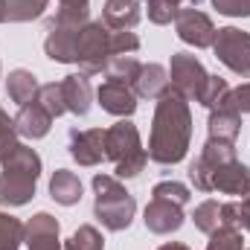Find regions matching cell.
<instances>
[{
	"label": "cell",
	"instance_id": "obj_16",
	"mask_svg": "<svg viewBox=\"0 0 250 250\" xmlns=\"http://www.w3.org/2000/svg\"><path fill=\"white\" fill-rule=\"evenodd\" d=\"M15 128H18V137H26V140H41L50 134L53 128V117L47 114V108L35 99L29 105H23L15 117Z\"/></svg>",
	"mask_w": 250,
	"mask_h": 250
},
{
	"label": "cell",
	"instance_id": "obj_30",
	"mask_svg": "<svg viewBox=\"0 0 250 250\" xmlns=\"http://www.w3.org/2000/svg\"><path fill=\"white\" fill-rule=\"evenodd\" d=\"M146 9H148V21L157 23V26H166L178 18L181 12V0H146Z\"/></svg>",
	"mask_w": 250,
	"mask_h": 250
},
{
	"label": "cell",
	"instance_id": "obj_25",
	"mask_svg": "<svg viewBox=\"0 0 250 250\" xmlns=\"http://www.w3.org/2000/svg\"><path fill=\"white\" fill-rule=\"evenodd\" d=\"M192 221H195V227L201 230V233H215L218 227H224V218H221V204L218 201H204V204H198L195 207V212H192Z\"/></svg>",
	"mask_w": 250,
	"mask_h": 250
},
{
	"label": "cell",
	"instance_id": "obj_39",
	"mask_svg": "<svg viewBox=\"0 0 250 250\" xmlns=\"http://www.w3.org/2000/svg\"><path fill=\"white\" fill-rule=\"evenodd\" d=\"M6 21V0H0V23Z\"/></svg>",
	"mask_w": 250,
	"mask_h": 250
},
{
	"label": "cell",
	"instance_id": "obj_33",
	"mask_svg": "<svg viewBox=\"0 0 250 250\" xmlns=\"http://www.w3.org/2000/svg\"><path fill=\"white\" fill-rule=\"evenodd\" d=\"M151 198H166V201H175V204H189V187L178 184V181H160L157 187L151 189Z\"/></svg>",
	"mask_w": 250,
	"mask_h": 250
},
{
	"label": "cell",
	"instance_id": "obj_32",
	"mask_svg": "<svg viewBox=\"0 0 250 250\" xmlns=\"http://www.w3.org/2000/svg\"><path fill=\"white\" fill-rule=\"evenodd\" d=\"M18 143H21V140H18L15 120H12V117L0 108V163H3V160H6L15 148H18Z\"/></svg>",
	"mask_w": 250,
	"mask_h": 250
},
{
	"label": "cell",
	"instance_id": "obj_31",
	"mask_svg": "<svg viewBox=\"0 0 250 250\" xmlns=\"http://www.w3.org/2000/svg\"><path fill=\"white\" fill-rule=\"evenodd\" d=\"M38 102L47 108V114L56 120V117H62L64 111V96H62V82H50V84H41V90H38Z\"/></svg>",
	"mask_w": 250,
	"mask_h": 250
},
{
	"label": "cell",
	"instance_id": "obj_24",
	"mask_svg": "<svg viewBox=\"0 0 250 250\" xmlns=\"http://www.w3.org/2000/svg\"><path fill=\"white\" fill-rule=\"evenodd\" d=\"M140 70H143V64L137 62V56H111L108 64H105L108 79L125 82V84H134V79L140 76Z\"/></svg>",
	"mask_w": 250,
	"mask_h": 250
},
{
	"label": "cell",
	"instance_id": "obj_17",
	"mask_svg": "<svg viewBox=\"0 0 250 250\" xmlns=\"http://www.w3.org/2000/svg\"><path fill=\"white\" fill-rule=\"evenodd\" d=\"M140 18V0H105L102 6V23L108 29H134Z\"/></svg>",
	"mask_w": 250,
	"mask_h": 250
},
{
	"label": "cell",
	"instance_id": "obj_12",
	"mask_svg": "<svg viewBox=\"0 0 250 250\" xmlns=\"http://www.w3.org/2000/svg\"><path fill=\"white\" fill-rule=\"evenodd\" d=\"M59 233L62 227L50 212H35L23 227V245L26 250H64Z\"/></svg>",
	"mask_w": 250,
	"mask_h": 250
},
{
	"label": "cell",
	"instance_id": "obj_14",
	"mask_svg": "<svg viewBox=\"0 0 250 250\" xmlns=\"http://www.w3.org/2000/svg\"><path fill=\"white\" fill-rule=\"evenodd\" d=\"M209 192L245 198L250 192V169L242 160H230V163L212 169V175H209Z\"/></svg>",
	"mask_w": 250,
	"mask_h": 250
},
{
	"label": "cell",
	"instance_id": "obj_1",
	"mask_svg": "<svg viewBox=\"0 0 250 250\" xmlns=\"http://www.w3.org/2000/svg\"><path fill=\"white\" fill-rule=\"evenodd\" d=\"M189 140H192V111L189 102L178 90H166L157 99L151 137H148V160L160 166H175L187 157Z\"/></svg>",
	"mask_w": 250,
	"mask_h": 250
},
{
	"label": "cell",
	"instance_id": "obj_8",
	"mask_svg": "<svg viewBox=\"0 0 250 250\" xmlns=\"http://www.w3.org/2000/svg\"><path fill=\"white\" fill-rule=\"evenodd\" d=\"M209 73L204 70V64L198 62L192 53H175L172 64H169V82H172V90H178L184 99H201V90L207 84Z\"/></svg>",
	"mask_w": 250,
	"mask_h": 250
},
{
	"label": "cell",
	"instance_id": "obj_22",
	"mask_svg": "<svg viewBox=\"0 0 250 250\" xmlns=\"http://www.w3.org/2000/svg\"><path fill=\"white\" fill-rule=\"evenodd\" d=\"M198 160H201V163L209 169V175H212V169H218V166L236 160V143H224V140H209V137H207V143H204Z\"/></svg>",
	"mask_w": 250,
	"mask_h": 250
},
{
	"label": "cell",
	"instance_id": "obj_29",
	"mask_svg": "<svg viewBox=\"0 0 250 250\" xmlns=\"http://www.w3.org/2000/svg\"><path fill=\"white\" fill-rule=\"evenodd\" d=\"M207 250H245V236L239 227H218L209 233Z\"/></svg>",
	"mask_w": 250,
	"mask_h": 250
},
{
	"label": "cell",
	"instance_id": "obj_36",
	"mask_svg": "<svg viewBox=\"0 0 250 250\" xmlns=\"http://www.w3.org/2000/svg\"><path fill=\"white\" fill-rule=\"evenodd\" d=\"M59 9H67V12H90V0H59Z\"/></svg>",
	"mask_w": 250,
	"mask_h": 250
},
{
	"label": "cell",
	"instance_id": "obj_27",
	"mask_svg": "<svg viewBox=\"0 0 250 250\" xmlns=\"http://www.w3.org/2000/svg\"><path fill=\"white\" fill-rule=\"evenodd\" d=\"M64 250H105V239H102V233L93 224H82L64 242Z\"/></svg>",
	"mask_w": 250,
	"mask_h": 250
},
{
	"label": "cell",
	"instance_id": "obj_13",
	"mask_svg": "<svg viewBox=\"0 0 250 250\" xmlns=\"http://www.w3.org/2000/svg\"><path fill=\"white\" fill-rule=\"evenodd\" d=\"M96 99H99V105H102L105 114H114V117H120V120H128V117L137 111V93H134V87L125 84V82L108 79V82L96 90Z\"/></svg>",
	"mask_w": 250,
	"mask_h": 250
},
{
	"label": "cell",
	"instance_id": "obj_7",
	"mask_svg": "<svg viewBox=\"0 0 250 250\" xmlns=\"http://www.w3.org/2000/svg\"><path fill=\"white\" fill-rule=\"evenodd\" d=\"M212 53L227 70H233L242 79H250V32L239 26H221L215 32Z\"/></svg>",
	"mask_w": 250,
	"mask_h": 250
},
{
	"label": "cell",
	"instance_id": "obj_20",
	"mask_svg": "<svg viewBox=\"0 0 250 250\" xmlns=\"http://www.w3.org/2000/svg\"><path fill=\"white\" fill-rule=\"evenodd\" d=\"M239 131H242V114H236V111H230V108H215V111H209V123H207L209 140L236 143Z\"/></svg>",
	"mask_w": 250,
	"mask_h": 250
},
{
	"label": "cell",
	"instance_id": "obj_18",
	"mask_svg": "<svg viewBox=\"0 0 250 250\" xmlns=\"http://www.w3.org/2000/svg\"><path fill=\"white\" fill-rule=\"evenodd\" d=\"M131 87L140 99H160L169 90V70L163 64H143V70Z\"/></svg>",
	"mask_w": 250,
	"mask_h": 250
},
{
	"label": "cell",
	"instance_id": "obj_37",
	"mask_svg": "<svg viewBox=\"0 0 250 250\" xmlns=\"http://www.w3.org/2000/svg\"><path fill=\"white\" fill-rule=\"evenodd\" d=\"M239 209H242V230H250V192L239 201Z\"/></svg>",
	"mask_w": 250,
	"mask_h": 250
},
{
	"label": "cell",
	"instance_id": "obj_5",
	"mask_svg": "<svg viewBox=\"0 0 250 250\" xmlns=\"http://www.w3.org/2000/svg\"><path fill=\"white\" fill-rule=\"evenodd\" d=\"M90 21V12H67L59 9L56 18L47 21V41H44V53L59 64H73L76 62V41H79V29Z\"/></svg>",
	"mask_w": 250,
	"mask_h": 250
},
{
	"label": "cell",
	"instance_id": "obj_6",
	"mask_svg": "<svg viewBox=\"0 0 250 250\" xmlns=\"http://www.w3.org/2000/svg\"><path fill=\"white\" fill-rule=\"evenodd\" d=\"M111 59V29L102 21H87L79 29V41H76V62L82 67V73L93 76L102 73L105 64Z\"/></svg>",
	"mask_w": 250,
	"mask_h": 250
},
{
	"label": "cell",
	"instance_id": "obj_2",
	"mask_svg": "<svg viewBox=\"0 0 250 250\" xmlns=\"http://www.w3.org/2000/svg\"><path fill=\"white\" fill-rule=\"evenodd\" d=\"M0 207H23L35 198L41 178V157L35 148L18 143V148L0 163Z\"/></svg>",
	"mask_w": 250,
	"mask_h": 250
},
{
	"label": "cell",
	"instance_id": "obj_15",
	"mask_svg": "<svg viewBox=\"0 0 250 250\" xmlns=\"http://www.w3.org/2000/svg\"><path fill=\"white\" fill-rule=\"evenodd\" d=\"M62 96H64V108L76 117H84L93 105V87L87 73H70L62 79Z\"/></svg>",
	"mask_w": 250,
	"mask_h": 250
},
{
	"label": "cell",
	"instance_id": "obj_19",
	"mask_svg": "<svg viewBox=\"0 0 250 250\" xmlns=\"http://www.w3.org/2000/svg\"><path fill=\"white\" fill-rule=\"evenodd\" d=\"M50 198L62 207H73L82 201V181L70 169H56L50 178Z\"/></svg>",
	"mask_w": 250,
	"mask_h": 250
},
{
	"label": "cell",
	"instance_id": "obj_11",
	"mask_svg": "<svg viewBox=\"0 0 250 250\" xmlns=\"http://www.w3.org/2000/svg\"><path fill=\"white\" fill-rule=\"evenodd\" d=\"M143 221H146L148 233H154V236L178 233L184 227V207L175 201H166V198H151L143 212Z\"/></svg>",
	"mask_w": 250,
	"mask_h": 250
},
{
	"label": "cell",
	"instance_id": "obj_35",
	"mask_svg": "<svg viewBox=\"0 0 250 250\" xmlns=\"http://www.w3.org/2000/svg\"><path fill=\"white\" fill-rule=\"evenodd\" d=\"M218 15H227V18H250V0H209Z\"/></svg>",
	"mask_w": 250,
	"mask_h": 250
},
{
	"label": "cell",
	"instance_id": "obj_10",
	"mask_svg": "<svg viewBox=\"0 0 250 250\" xmlns=\"http://www.w3.org/2000/svg\"><path fill=\"white\" fill-rule=\"evenodd\" d=\"M67 148L79 166H99L105 160V128H70Z\"/></svg>",
	"mask_w": 250,
	"mask_h": 250
},
{
	"label": "cell",
	"instance_id": "obj_28",
	"mask_svg": "<svg viewBox=\"0 0 250 250\" xmlns=\"http://www.w3.org/2000/svg\"><path fill=\"white\" fill-rule=\"evenodd\" d=\"M230 93V84H227V79H221V76H209L207 79V84H204V90H201V105L204 108H209V111H215V108H221L224 105V96Z\"/></svg>",
	"mask_w": 250,
	"mask_h": 250
},
{
	"label": "cell",
	"instance_id": "obj_3",
	"mask_svg": "<svg viewBox=\"0 0 250 250\" xmlns=\"http://www.w3.org/2000/svg\"><path fill=\"white\" fill-rule=\"evenodd\" d=\"M137 212V201L128 189L111 178V175H96L93 178V215L102 221L105 230L123 233L131 227Z\"/></svg>",
	"mask_w": 250,
	"mask_h": 250
},
{
	"label": "cell",
	"instance_id": "obj_21",
	"mask_svg": "<svg viewBox=\"0 0 250 250\" xmlns=\"http://www.w3.org/2000/svg\"><path fill=\"white\" fill-rule=\"evenodd\" d=\"M38 90H41V84H38V79L29 70H12L9 79H6V93L21 108L29 105V102H35L38 99Z\"/></svg>",
	"mask_w": 250,
	"mask_h": 250
},
{
	"label": "cell",
	"instance_id": "obj_40",
	"mask_svg": "<svg viewBox=\"0 0 250 250\" xmlns=\"http://www.w3.org/2000/svg\"><path fill=\"white\" fill-rule=\"evenodd\" d=\"M192 6H198V0H192Z\"/></svg>",
	"mask_w": 250,
	"mask_h": 250
},
{
	"label": "cell",
	"instance_id": "obj_38",
	"mask_svg": "<svg viewBox=\"0 0 250 250\" xmlns=\"http://www.w3.org/2000/svg\"><path fill=\"white\" fill-rule=\"evenodd\" d=\"M157 250H192V248H187V245H181V242H166V245H160Z\"/></svg>",
	"mask_w": 250,
	"mask_h": 250
},
{
	"label": "cell",
	"instance_id": "obj_26",
	"mask_svg": "<svg viewBox=\"0 0 250 250\" xmlns=\"http://www.w3.org/2000/svg\"><path fill=\"white\" fill-rule=\"evenodd\" d=\"M23 221L9 215V212H0V250H18L23 245Z\"/></svg>",
	"mask_w": 250,
	"mask_h": 250
},
{
	"label": "cell",
	"instance_id": "obj_34",
	"mask_svg": "<svg viewBox=\"0 0 250 250\" xmlns=\"http://www.w3.org/2000/svg\"><path fill=\"white\" fill-rule=\"evenodd\" d=\"M221 108H230L236 114H250V82L248 84H239V87H230V93L224 96V105Z\"/></svg>",
	"mask_w": 250,
	"mask_h": 250
},
{
	"label": "cell",
	"instance_id": "obj_23",
	"mask_svg": "<svg viewBox=\"0 0 250 250\" xmlns=\"http://www.w3.org/2000/svg\"><path fill=\"white\" fill-rule=\"evenodd\" d=\"M47 9V0H6V21L12 23H29L41 18Z\"/></svg>",
	"mask_w": 250,
	"mask_h": 250
},
{
	"label": "cell",
	"instance_id": "obj_4",
	"mask_svg": "<svg viewBox=\"0 0 250 250\" xmlns=\"http://www.w3.org/2000/svg\"><path fill=\"white\" fill-rule=\"evenodd\" d=\"M105 160L114 163L120 178H137L146 163H148V151L143 148L140 131L131 120H120L117 125L105 128Z\"/></svg>",
	"mask_w": 250,
	"mask_h": 250
},
{
	"label": "cell",
	"instance_id": "obj_9",
	"mask_svg": "<svg viewBox=\"0 0 250 250\" xmlns=\"http://www.w3.org/2000/svg\"><path fill=\"white\" fill-rule=\"evenodd\" d=\"M175 29H178V38L184 44H192L198 50H207L212 47L215 41V23L209 15H204L198 6H189V9H181L178 18H175Z\"/></svg>",
	"mask_w": 250,
	"mask_h": 250
}]
</instances>
